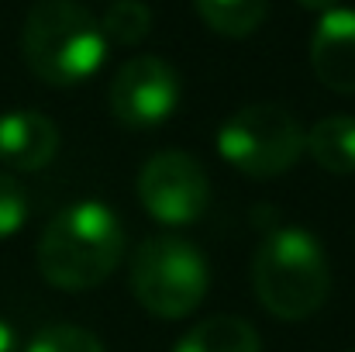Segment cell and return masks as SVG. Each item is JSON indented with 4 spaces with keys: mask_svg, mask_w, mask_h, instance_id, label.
<instances>
[{
    "mask_svg": "<svg viewBox=\"0 0 355 352\" xmlns=\"http://www.w3.org/2000/svg\"><path fill=\"white\" fill-rule=\"evenodd\" d=\"M124 259V228L101 201L59 211L38 238V269L59 290H90Z\"/></svg>",
    "mask_w": 355,
    "mask_h": 352,
    "instance_id": "obj_1",
    "label": "cell"
},
{
    "mask_svg": "<svg viewBox=\"0 0 355 352\" xmlns=\"http://www.w3.org/2000/svg\"><path fill=\"white\" fill-rule=\"evenodd\" d=\"M21 52L28 69L52 87L87 83L107 59L101 21L76 0H42L28 10L21 28Z\"/></svg>",
    "mask_w": 355,
    "mask_h": 352,
    "instance_id": "obj_2",
    "label": "cell"
},
{
    "mask_svg": "<svg viewBox=\"0 0 355 352\" xmlns=\"http://www.w3.org/2000/svg\"><path fill=\"white\" fill-rule=\"evenodd\" d=\"M252 287L262 308L283 321L311 318L331 290L328 255L321 242L304 228L272 232L252 262Z\"/></svg>",
    "mask_w": 355,
    "mask_h": 352,
    "instance_id": "obj_3",
    "label": "cell"
},
{
    "mask_svg": "<svg viewBox=\"0 0 355 352\" xmlns=\"http://www.w3.org/2000/svg\"><path fill=\"white\" fill-rule=\"evenodd\" d=\"M207 287H211L207 262L190 242L176 235H159L135 249L131 290L148 315L166 321L187 318L190 311L200 308Z\"/></svg>",
    "mask_w": 355,
    "mask_h": 352,
    "instance_id": "obj_4",
    "label": "cell"
},
{
    "mask_svg": "<svg viewBox=\"0 0 355 352\" xmlns=\"http://www.w3.org/2000/svg\"><path fill=\"white\" fill-rule=\"evenodd\" d=\"M304 149L307 135L300 121L279 104H248L235 111L218 131L221 159L255 180L286 173Z\"/></svg>",
    "mask_w": 355,
    "mask_h": 352,
    "instance_id": "obj_5",
    "label": "cell"
},
{
    "mask_svg": "<svg viewBox=\"0 0 355 352\" xmlns=\"http://www.w3.org/2000/svg\"><path fill=\"white\" fill-rule=\"evenodd\" d=\"M138 201L162 225H193L211 204V180L187 152H155L138 173Z\"/></svg>",
    "mask_w": 355,
    "mask_h": 352,
    "instance_id": "obj_6",
    "label": "cell"
},
{
    "mask_svg": "<svg viewBox=\"0 0 355 352\" xmlns=\"http://www.w3.org/2000/svg\"><path fill=\"white\" fill-rule=\"evenodd\" d=\"M180 97H183L180 73L159 56L128 59L114 73L111 90H107L111 115L124 128H135V131H148V128L166 124L176 115Z\"/></svg>",
    "mask_w": 355,
    "mask_h": 352,
    "instance_id": "obj_7",
    "label": "cell"
},
{
    "mask_svg": "<svg viewBox=\"0 0 355 352\" xmlns=\"http://www.w3.org/2000/svg\"><path fill=\"white\" fill-rule=\"evenodd\" d=\"M311 66L328 90L355 94V7L321 14L311 38Z\"/></svg>",
    "mask_w": 355,
    "mask_h": 352,
    "instance_id": "obj_8",
    "label": "cell"
},
{
    "mask_svg": "<svg viewBox=\"0 0 355 352\" xmlns=\"http://www.w3.org/2000/svg\"><path fill=\"white\" fill-rule=\"evenodd\" d=\"M59 149L55 121L38 111H3L0 115V166L35 173L52 162Z\"/></svg>",
    "mask_w": 355,
    "mask_h": 352,
    "instance_id": "obj_9",
    "label": "cell"
},
{
    "mask_svg": "<svg viewBox=\"0 0 355 352\" xmlns=\"http://www.w3.org/2000/svg\"><path fill=\"white\" fill-rule=\"evenodd\" d=\"M307 152L328 173H355V117L331 115L307 131Z\"/></svg>",
    "mask_w": 355,
    "mask_h": 352,
    "instance_id": "obj_10",
    "label": "cell"
},
{
    "mask_svg": "<svg viewBox=\"0 0 355 352\" xmlns=\"http://www.w3.org/2000/svg\"><path fill=\"white\" fill-rule=\"evenodd\" d=\"M176 352H259V332L232 315H218L190 328Z\"/></svg>",
    "mask_w": 355,
    "mask_h": 352,
    "instance_id": "obj_11",
    "label": "cell"
},
{
    "mask_svg": "<svg viewBox=\"0 0 355 352\" xmlns=\"http://www.w3.org/2000/svg\"><path fill=\"white\" fill-rule=\"evenodd\" d=\"M200 17L228 38H245L252 35L269 10V0H193Z\"/></svg>",
    "mask_w": 355,
    "mask_h": 352,
    "instance_id": "obj_12",
    "label": "cell"
},
{
    "mask_svg": "<svg viewBox=\"0 0 355 352\" xmlns=\"http://www.w3.org/2000/svg\"><path fill=\"white\" fill-rule=\"evenodd\" d=\"M101 28H104L107 45H111V42H114V45H138V42H145V35L152 31V10H148V3H141V0H114V3L104 10Z\"/></svg>",
    "mask_w": 355,
    "mask_h": 352,
    "instance_id": "obj_13",
    "label": "cell"
},
{
    "mask_svg": "<svg viewBox=\"0 0 355 352\" xmlns=\"http://www.w3.org/2000/svg\"><path fill=\"white\" fill-rule=\"evenodd\" d=\"M24 352H107L104 342L87 332V328H76V325H49L42 328Z\"/></svg>",
    "mask_w": 355,
    "mask_h": 352,
    "instance_id": "obj_14",
    "label": "cell"
},
{
    "mask_svg": "<svg viewBox=\"0 0 355 352\" xmlns=\"http://www.w3.org/2000/svg\"><path fill=\"white\" fill-rule=\"evenodd\" d=\"M28 221V197L24 187L0 173V238H10L14 232H21V225Z\"/></svg>",
    "mask_w": 355,
    "mask_h": 352,
    "instance_id": "obj_15",
    "label": "cell"
},
{
    "mask_svg": "<svg viewBox=\"0 0 355 352\" xmlns=\"http://www.w3.org/2000/svg\"><path fill=\"white\" fill-rule=\"evenodd\" d=\"M0 352H17V335L3 318H0Z\"/></svg>",
    "mask_w": 355,
    "mask_h": 352,
    "instance_id": "obj_16",
    "label": "cell"
},
{
    "mask_svg": "<svg viewBox=\"0 0 355 352\" xmlns=\"http://www.w3.org/2000/svg\"><path fill=\"white\" fill-rule=\"evenodd\" d=\"M300 7H307V10H331V7H338V0H297Z\"/></svg>",
    "mask_w": 355,
    "mask_h": 352,
    "instance_id": "obj_17",
    "label": "cell"
}]
</instances>
